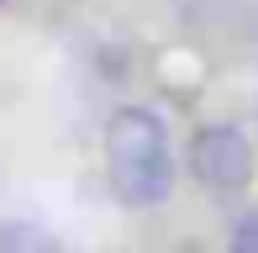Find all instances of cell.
<instances>
[{
  "mask_svg": "<svg viewBox=\"0 0 258 253\" xmlns=\"http://www.w3.org/2000/svg\"><path fill=\"white\" fill-rule=\"evenodd\" d=\"M105 169L121 206H163L174 190V158H169V126L148 106H121L105 121Z\"/></svg>",
  "mask_w": 258,
  "mask_h": 253,
  "instance_id": "6da1fadb",
  "label": "cell"
},
{
  "mask_svg": "<svg viewBox=\"0 0 258 253\" xmlns=\"http://www.w3.org/2000/svg\"><path fill=\"white\" fill-rule=\"evenodd\" d=\"M190 174L201 179L206 190H242V185H253L258 164H253V143L242 137V126H232V121L201 126V132L190 137Z\"/></svg>",
  "mask_w": 258,
  "mask_h": 253,
  "instance_id": "7a4b0ae2",
  "label": "cell"
},
{
  "mask_svg": "<svg viewBox=\"0 0 258 253\" xmlns=\"http://www.w3.org/2000/svg\"><path fill=\"white\" fill-rule=\"evenodd\" d=\"M0 253H63V248H58L53 232H42L32 222H6L0 227Z\"/></svg>",
  "mask_w": 258,
  "mask_h": 253,
  "instance_id": "3957f363",
  "label": "cell"
},
{
  "mask_svg": "<svg viewBox=\"0 0 258 253\" xmlns=\"http://www.w3.org/2000/svg\"><path fill=\"white\" fill-rule=\"evenodd\" d=\"M227 253H258V211H248L237 227H232V243Z\"/></svg>",
  "mask_w": 258,
  "mask_h": 253,
  "instance_id": "277c9868",
  "label": "cell"
},
{
  "mask_svg": "<svg viewBox=\"0 0 258 253\" xmlns=\"http://www.w3.org/2000/svg\"><path fill=\"white\" fill-rule=\"evenodd\" d=\"M0 6H6V0H0Z\"/></svg>",
  "mask_w": 258,
  "mask_h": 253,
  "instance_id": "5b68a950",
  "label": "cell"
}]
</instances>
